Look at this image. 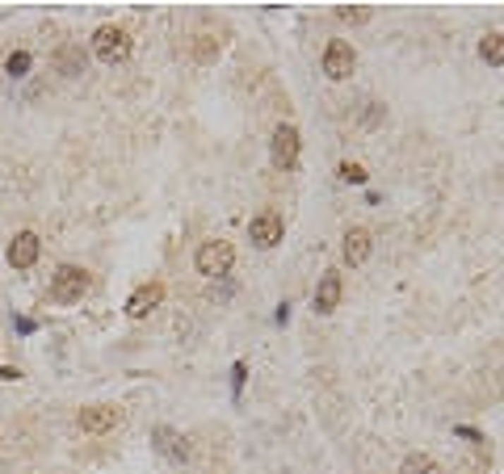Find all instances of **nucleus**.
I'll return each instance as SVG.
<instances>
[{
    "mask_svg": "<svg viewBox=\"0 0 504 474\" xmlns=\"http://www.w3.org/2000/svg\"><path fill=\"white\" fill-rule=\"evenodd\" d=\"M92 55H97L101 63H109V68L126 63V59H131V34H126L122 25H101V30L92 34Z\"/></svg>",
    "mask_w": 504,
    "mask_h": 474,
    "instance_id": "obj_1",
    "label": "nucleus"
},
{
    "mask_svg": "<svg viewBox=\"0 0 504 474\" xmlns=\"http://www.w3.org/2000/svg\"><path fill=\"white\" fill-rule=\"evenodd\" d=\"M193 265H198L202 277H227L232 265H236V248H232L227 239H206V243H198Z\"/></svg>",
    "mask_w": 504,
    "mask_h": 474,
    "instance_id": "obj_2",
    "label": "nucleus"
},
{
    "mask_svg": "<svg viewBox=\"0 0 504 474\" xmlns=\"http://www.w3.org/2000/svg\"><path fill=\"white\" fill-rule=\"evenodd\" d=\"M84 290H88V273H84L80 265H64V269L51 277V303H59V307L80 303Z\"/></svg>",
    "mask_w": 504,
    "mask_h": 474,
    "instance_id": "obj_3",
    "label": "nucleus"
},
{
    "mask_svg": "<svg viewBox=\"0 0 504 474\" xmlns=\"http://www.w3.org/2000/svg\"><path fill=\"white\" fill-rule=\"evenodd\" d=\"M269 156H273V164H277V168H294V164H299V126H290V122L273 126Z\"/></svg>",
    "mask_w": 504,
    "mask_h": 474,
    "instance_id": "obj_4",
    "label": "nucleus"
},
{
    "mask_svg": "<svg viewBox=\"0 0 504 474\" xmlns=\"http://www.w3.org/2000/svg\"><path fill=\"white\" fill-rule=\"evenodd\" d=\"M282 236H286V223H282L277 210H260V214H252L248 239L256 243V248H273V243H282Z\"/></svg>",
    "mask_w": 504,
    "mask_h": 474,
    "instance_id": "obj_5",
    "label": "nucleus"
},
{
    "mask_svg": "<svg viewBox=\"0 0 504 474\" xmlns=\"http://www.w3.org/2000/svg\"><path fill=\"white\" fill-rule=\"evenodd\" d=\"M38 256H42V239L34 236V231H17V236L8 239L4 260H8L13 269H34V265H38Z\"/></svg>",
    "mask_w": 504,
    "mask_h": 474,
    "instance_id": "obj_6",
    "label": "nucleus"
},
{
    "mask_svg": "<svg viewBox=\"0 0 504 474\" xmlns=\"http://www.w3.org/2000/svg\"><path fill=\"white\" fill-rule=\"evenodd\" d=\"M353 68H357L353 47L340 42V38H332V42L324 47V76H328V80H349V76H353Z\"/></svg>",
    "mask_w": 504,
    "mask_h": 474,
    "instance_id": "obj_7",
    "label": "nucleus"
},
{
    "mask_svg": "<svg viewBox=\"0 0 504 474\" xmlns=\"http://www.w3.org/2000/svg\"><path fill=\"white\" fill-rule=\"evenodd\" d=\"M152 445H156V454L160 458H168V462H189V441L176 432V428H168V424H156L152 428Z\"/></svg>",
    "mask_w": 504,
    "mask_h": 474,
    "instance_id": "obj_8",
    "label": "nucleus"
},
{
    "mask_svg": "<svg viewBox=\"0 0 504 474\" xmlns=\"http://www.w3.org/2000/svg\"><path fill=\"white\" fill-rule=\"evenodd\" d=\"M76 424H80L84 432H109V428H118V424H122V407H114V403L84 407L80 415H76Z\"/></svg>",
    "mask_w": 504,
    "mask_h": 474,
    "instance_id": "obj_9",
    "label": "nucleus"
},
{
    "mask_svg": "<svg viewBox=\"0 0 504 474\" xmlns=\"http://www.w3.org/2000/svg\"><path fill=\"white\" fill-rule=\"evenodd\" d=\"M160 303H164V286H160V281H148V286H139V290L126 298V315H131V319H148Z\"/></svg>",
    "mask_w": 504,
    "mask_h": 474,
    "instance_id": "obj_10",
    "label": "nucleus"
},
{
    "mask_svg": "<svg viewBox=\"0 0 504 474\" xmlns=\"http://www.w3.org/2000/svg\"><path fill=\"white\" fill-rule=\"evenodd\" d=\"M340 294H344L340 273H324L320 286H316V311H320V315H332L336 307H340Z\"/></svg>",
    "mask_w": 504,
    "mask_h": 474,
    "instance_id": "obj_11",
    "label": "nucleus"
},
{
    "mask_svg": "<svg viewBox=\"0 0 504 474\" xmlns=\"http://www.w3.org/2000/svg\"><path fill=\"white\" fill-rule=\"evenodd\" d=\"M344 248V265H366V256H370V231L366 227H349L344 231V239H340Z\"/></svg>",
    "mask_w": 504,
    "mask_h": 474,
    "instance_id": "obj_12",
    "label": "nucleus"
},
{
    "mask_svg": "<svg viewBox=\"0 0 504 474\" xmlns=\"http://www.w3.org/2000/svg\"><path fill=\"white\" fill-rule=\"evenodd\" d=\"M479 59L492 63V68H500L504 63V34H488V38L479 42Z\"/></svg>",
    "mask_w": 504,
    "mask_h": 474,
    "instance_id": "obj_13",
    "label": "nucleus"
},
{
    "mask_svg": "<svg viewBox=\"0 0 504 474\" xmlns=\"http://www.w3.org/2000/svg\"><path fill=\"white\" fill-rule=\"evenodd\" d=\"M400 474H441V466H437L428 454H408L404 466H400Z\"/></svg>",
    "mask_w": 504,
    "mask_h": 474,
    "instance_id": "obj_14",
    "label": "nucleus"
},
{
    "mask_svg": "<svg viewBox=\"0 0 504 474\" xmlns=\"http://www.w3.org/2000/svg\"><path fill=\"white\" fill-rule=\"evenodd\" d=\"M30 63H34V59H30V51H13V55H8V59H4V72H8V76H25V72H30Z\"/></svg>",
    "mask_w": 504,
    "mask_h": 474,
    "instance_id": "obj_15",
    "label": "nucleus"
},
{
    "mask_svg": "<svg viewBox=\"0 0 504 474\" xmlns=\"http://www.w3.org/2000/svg\"><path fill=\"white\" fill-rule=\"evenodd\" d=\"M336 17L357 25V21H366V17H370V8H366V4H340V8H336Z\"/></svg>",
    "mask_w": 504,
    "mask_h": 474,
    "instance_id": "obj_16",
    "label": "nucleus"
},
{
    "mask_svg": "<svg viewBox=\"0 0 504 474\" xmlns=\"http://www.w3.org/2000/svg\"><path fill=\"white\" fill-rule=\"evenodd\" d=\"M340 181H349V185H361V181H366V168L344 159V164H340Z\"/></svg>",
    "mask_w": 504,
    "mask_h": 474,
    "instance_id": "obj_17",
    "label": "nucleus"
},
{
    "mask_svg": "<svg viewBox=\"0 0 504 474\" xmlns=\"http://www.w3.org/2000/svg\"><path fill=\"white\" fill-rule=\"evenodd\" d=\"M76 63H80V51H64L59 55V72L64 76H76Z\"/></svg>",
    "mask_w": 504,
    "mask_h": 474,
    "instance_id": "obj_18",
    "label": "nucleus"
},
{
    "mask_svg": "<svg viewBox=\"0 0 504 474\" xmlns=\"http://www.w3.org/2000/svg\"><path fill=\"white\" fill-rule=\"evenodd\" d=\"M244 374H248V370H244V361H236V365H232V391H236V395L244 391Z\"/></svg>",
    "mask_w": 504,
    "mask_h": 474,
    "instance_id": "obj_19",
    "label": "nucleus"
},
{
    "mask_svg": "<svg viewBox=\"0 0 504 474\" xmlns=\"http://www.w3.org/2000/svg\"><path fill=\"white\" fill-rule=\"evenodd\" d=\"M13 323H17V332H25V336H30V332H34V327H38V323H34V319H13Z\"/></svg>",
    "mask_w": 504,
    "mask_h": 474,
    "instance_id": "obj_20",
    "label": "nucleus"
},
{
    "mask_svg": "<svg viewBox=\"0 0 504 474\" xmlns=\"http://www.w3.org/2000/svg\"><path fill=\"white\" fill-rule=\"evenodd\" d=\"M458 437H467V441H484V432H475V428H454Z\"/></svg>",
    "mask_w": 504,
    "mask_h": 474,
    "instance_id": "obj_21",
    "label": "nucleus"
}]
</instances>
